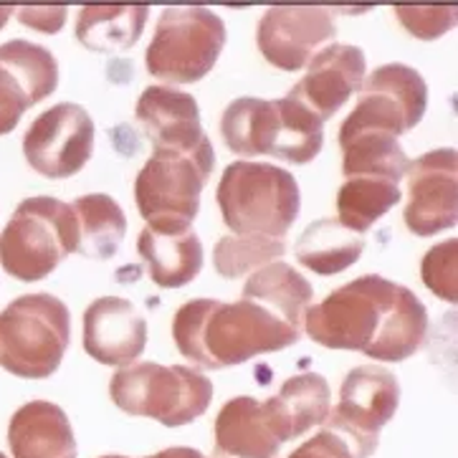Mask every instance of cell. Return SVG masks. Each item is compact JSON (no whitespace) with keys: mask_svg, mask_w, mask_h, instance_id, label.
Masks as SVG:
<instances>
[{"mask_svg":"<svg viewBox=\"0 0 458 458\" xmlns=\"http://www.w3.org/2000/svg\"><path fill=\"white\" fill-rule=\"evenodd\" d=\"M109 395L124 413L178 428L210 408L213 385L203 372L188 365L167 368L157 362H137L114 372L109 380Z\"/></svg>","mask_w":458,"mask_h":458,"instance_id":"cell-8","label":"cell"},{"mask_svg":"<svg viewBox=\"0 0 458 458\" xmlns=\"http://www.w3.org/2000/svg\"><path fill=\"white\" fill-rule=\"evenodd\" d=\"M148 347V322L132 301L104 296L84 311V350L109 368H127Z\"/></svg>","mask_w":458,"mask_h":458,"instance_id":"cell-17","label":"cell"},{"mask_svg":"<svg viewBox=\"0 0 458 458\" xmlns=\"http://www.w3.org/2000/svg\"><path fill=\"white\" fill-rule=\"evenodd\" d=\"M72 340L69 307L54 294H26L0 311V368L44 380L59 369Z\"/></svg>","mask_w":458,"mask_h":458,"instance_id":"cell-6","label":"cell"},{"mask_svg":"<svg viewBox=\"0 0 458 458\" xmlns=\"http://www.w3.org/2000/svg\"><path fill=\"white\" fill-rule=\"evenodd\" d=\"M0 458H8V456H5V454H0Z\"/></svg>","mask_w":458,"mask_h":458,"instance_id":"cell-37","label":"cell"},{"mask_svg":"<svg viewBox=\"0 0 458 458\" xmlns=\"http://www.w3.org/2000/svg\"><path fill=\"white\" fill-rule=\"evenodd\" d=\"M304 329L329 350L365 352L377 362H403L426 340L428 311L408 286L368 274L310 307Z\"/></svg>","mask_w":458,"mask_h":458,"instance_id":"cell-1","label":"cell"},{"mask_svg":"<svg viewBox=\"0 0 458 458\" xmlns=\"http://www.w3.org/2000/svg\"><path fill=\"white\" fill-rule=\"evenodd\" d=\"M145 5H87L76 18V41L99 54L132 48L148 23Z\"/></svg>","mask_w":458,"mask_h":458,"instance_id":"cell-22","label":"cell"},{"mask_svg":"<svg viewBox=\"0 0 458 458\" xmlns=\"http://www.w3.org/2000/svg\"><path fill=\"white\" fill-rule=\"evenodd\" d=\"M18 15H21V23H26L30 29L56 33L66 21V8H21Z\"/></svg>","mask_w":458,"mask_h":458,"instance_id":"cell-33","label":"cell"},{"mask_svg":"<svg viewBox=\"0 0 458 458\" xmlns=\"http://www.w3.org/2000/svg\"><path fill=\"white\" fill-rule=\"evenodd\" d=\"M221 132L238 157H279L286 163H311L325 145V124L289 97H241L223 112Z\"/></svg>","mask_w":458,"mask_h":458,"instance_id":"cell-3","label":"cell"},{"mask_svg":"<svg viewBox=\"0 0 458 458\" xmlns=\"http://www.w3.org/2000/svg\"><path fill=\"white\" fill-rule=\"evenodd\" d=\"M213 145L195 149H152L134 180V203L148 228L160 233L188 231L200 208V192L213 173Z\"/></svg>","mask_w":458,"mask_h":458,"instance_id":"cell-5","label":"cell"},{"mask_svg":"<svg viewBox=\"0 0 458 458\" xmlns=\"http://www.w3.org/2000/svg\"><path fill=\"white\" fill-rule=\"evenodd\" d=\"M329 383L317 372L294 375L284 383L276 403L292 428V438H299L314 426L325 423L329 415Z\"/></svg>","mask_w":458,"mask_h":458,"instance_id":"cell-28","label":"cell"},{"mask_svg":"<svg viewBox=\"0 0 458 458\" xmlns=\"http://www.w3.org/2000/svg\"><path fill=\"white\" fill-rule=\"evenodd\" d=\"M137 122L145 127L152 149H195L210 142L200 124L195 97L173 87H149L137 102Z\"/></svg>","mask_w":458,"mask_h":458,"instance_id":"cell-18","label":"cell"},{"mask_svg":"<svg viewBox=\"0 0 458 458\" xmlns=\"http://www.w3.org/2000/svg\"><path fill=\"white\" fill-rule=\"evenodd\" d=\"M301 337V329L251 299H192L173 317V340L185 360L203 369H223L253 357L279 352Z\"/></svg>","mask_w":458,"mask_h":458,"instance_id":"cell-2","label":"cell"},{"mask_svg":"<svg viewBox=\"0 0 458 458\" xmlns=\"http://www.w3.org/2000/svg\"><path fill=\"white\" fill-rule=\"evenodd\" d=\"M225 23L208 8H167L148 46V72L167 84H192L216 66Z\"/></svg>","mask_w":458,"mask_h":458,"instance_id":"cell-9","label":"cell"},{"mask_svg":"<svg viewBox=\"0 0 458 458\" xmlns=\"http://www.w3.org/2000/svg\"><path fill=\"white\" fill-rule=\"evenodd\" d=\"M398 203V182L385 178H350L337 192V221L362 236Z\"/></svg>","mask_w":458,"mask_h":458,"instance_id":"cell-27","label":"cell"},{"mask_svg":"<svg viewBox=\"0 0 458 458\" xmlns=\"http://www.w3.org/2000/svg\"><path fill=\"white\" fill-rule=\"evenodd\" d=\"M400 403L398 377L380 365H362L347 372L340 403L327 415L325 428L347 441L355 458H369L380 430L393 420Z\"/></svg>","mask_w":458,"mask_h":458,"instance_id":"cell-11","label":"cell"},{"mask_svg":"<svg viewBox=\"0 0 458 458\" xmlns=\"http://www.w3.org/2000/svg\"><path fill=\"white\" fill-rule=\"evenodd\" d=\"M458 241L448 238L444 243L433 246L420 264V274L430 292L436 296H441L444 301H456V261H458Z\"/></svg>","mask_w":458,"mask_h":458,"instance_id":"cell-30","label":"cell"},{"mask_svg":"<svg viewBox=\"0 0 458 458\" xmlns=\"http://www.w3.org/2000/svg\"><path fill=\"white\" fill-rule=\"evenodd\" d=\"M335 36H337L335 18L327 8L279 5V8H268L264 13L256 41L271 66L281 72H299Z\"/></svg>","mask_w":458,"mask_h":458,"instance_id":"cell-14","label":"cell"},{"mask_svg":"<svg viewBox=\"0 0 458 458\" xmlns=\"http://www.w3.org/2000/svg\"><path fill=\"white\" fill-rule=\"evenodd\" d=\"M13 458H76V436L56 403L33 400L18 408L8 423Z\"/></svg>","mask_w":458,"mask_h":458,"instance_id":"cell-19","label":"cell"},{"mask_svg":"<svg viewBox=\"0 0 458 458\" xmlns=\"http://www.w3.org/2000/svg\"><path fill=\"white\" fill-rule=\"evenodd\" d=\"M357 106L342 122L340 134L380 132L390 137L411 132L426 114L428 84L405 64H385L360 84Z\"/></svg>","mask_w":458,"mask_h":458,"instance_id":"cell-10","label":"cell"},{"mask_svg":"<svg viewBox=\"0 0 458 458\" xmlns=\"http://www.w3.org/2000/svg\"><path fill=\"white\" fill-rule=\"evenodd\" d=\"M137 251L148 264L152 281L165 289L191 284L203 268V243L192 228L178 233H160L145 228L137 241Z\"/></svg>","mask_w":458,"mask_h":458,"instance_id":"cell-20","label":"cell"},{"mask_svg":"<svg viewBox=\"0 0 458 458\" xmlns=\"http://www.w3.org/2000/svg\"><path fill=\"white\" fill-rule=\"evenodd\" d=\"M0 72L13 79L30 106L44 102L59 87V64L54 54L44 46L21 38L0 46Z\"/></svg>","mask_w":458,"mask_h":458,"instance_id":"cell-26","label":"cell"},{"mask_svg":"<svg viewBox=\"0 0 458 458\" xmlns=\"http://www.w3.org/2000/svg\"><path fill=\"white\" fill-rule=\"evenodd\" d=\"M398 21L415 38L433 41L456 23V8H395Z\"/></svg>","mask_w":458,"mask_h":458,"instance_id":"cell-31","label":"cell"},{"mask_svg":"<svg viewBox=\"0 0 458 458\" xmlns=\"http://www.w3.org/2000/svg\"><path fill=\"white\" fill-rule=\"evenodd\" d=\"M102 458H127V456H102Z\"/></svg>","mask_w":458,"mask_h":458,"instance_id":"cell-36","label":"cell"},{"mask_svg":"<svg viewBox=\"0 0 458 458\" xmlns=\"http://www.w3.org/2000/svg\"><path fill=\"white\" fill-rule=\"evenodd\" d=\"M286 253L284 238L223 236L213 251V267L225 279H241L251 271L274 264Z\"/></svg>","mask_w":458,"mask_h":458,"instance_id":"cell-29","label":"cell"},{"mask_svg":"<svg viewBox=\"0 0 458 458\" xmlns=\"http://www.w3.org/2000/svg\"><path fill=\"white\" fill-rule=\"evenodd\" d=\"M365 69L368 64L362 48L350 44H329L310 61L307 76L286 97L301 104L325 124L360 89Z\"/></svg>","mask_w":458,"mask_h":458,"instance_id":"cell-16","label":"cell"},{"mask_svg":"<svg viewBox=\"0 0 458 458\" xmlns=\"http://www.w3.org/2000/svg\"><path fill=\"white\" fill-rule=\"evenodd\" d=\"M365 241L360 233L342 225L337 218L310 223L296 241V261L314 274L332 276L350 268L362 256Z\"/></svg>","mask_w":458,"mask_h":458,"instance_id":"cell-23","label":"cell"},{"mask_svg":"<svg viewBox=\"0 0 458 458\" xmlns=\"http://www.w3.org/2000/svg\"><path fill=\"white\" fill-rule=\"evenodd\" d=\"M314 292L311 284L294 267L274 261L268 267L253 271L251 279L243 286V299H251L264 310L276 314L281 322L294 329H301L304 314L310 310Z\"/></svg>","mask_w":458,"mask_h":458,"instance_id":"cell-21","label":"cell"},{"mask_svg":"<svg viewBox=\"0 0 458 458\" xmlns=\"http://www.w3.org/2000/svg\"><path fill=\"white\" fill-rule=\"evenodd\" d=\"M342 148V173L347 178H385L398 182L405 178L408 155L398 137L380 132L337 134Z\"/></svg>","mask_w":458,"mask_h":458,"instance_id":"cell-24","label":"cell"},{"mask_svg":"<svg viewBox=\"0 0 458 458\" xmlns=\"http://www.w3.org/2000/svg\"><path fill=\"white\" fill-rule=\"evenodd\" d=\"M405 225L415 236H436L456 225V149H430L408 163Z\"/></svg>","mask_w":458,"mask_h":458,"instance_id":"cell-15","label":"cell"},{"mask_svg":"<svg viewBox=\"0 0 458 458\" xmlns=\"http://www.w3.org/2000/svg\"><path fill=\"white\" fill-rule=\"evenodd\" d=\"M72 208L79 221V251L99 261L112 259L127 233V218L117 200L104 192H91Z\"/></svg>","mask_w":458,"mask_h":458,"instance_id":"cell-25","label":"cell"},{"mask_svg":"<svg viewBox=\"0 0 458 458\" xmlns=\"http://www.w3.org/2000/svg\"><path fill=\"white\" fill-rule=\"evenodd\" d=\"M74 251H79L74 208L51 195L23 200L0 233V264L5 274L26 284L46 279Z\"/></svg>","mask_w":458,"mask_h":458,"instance_id":"cell-7","label":"cell"},{"mask_svg":"<svg viewBox=\"0 0 458 458\" xmlns=\"http://www.w3.org/2000/svg\"><path fill=\"white\" fill-rule=\"evenodd\" d=\"M145 458H208L203 456L200 451H195V448H185V445H178V448H165L160 454H152V456Z\"/></svg>","mask_w":458,"mask_h":458,"instance_id":"cell-34","label":"cell"},{"mask_svg":"<svg viewBox=\"0 0 458 458\" xmlns=\"http://www.w3.org/2000/svg\"><path fill=\"white\" fill-rule=\"evenodd\" d=\"M213 458H279L281 445L294 441L276 395L259 400L233 398L221 408L213 426Z\"/></svg>","mask_w":458,"mask_h":458,"instance_id":"cell-13","label":"cell"},{"mask_svg":"<svg viewBox=\"0 0 458 458\" xmlns=\"http://www.w3.org/2000/svg\"><path fill=\"white\" fill-rule=\"evenodd\" d=\"M286 458H355V454L344 438H340L335 430L325 428L311 436L307 444L294 448Z\"/></svg>","mask_w":458,"mask_h":458,"instance_id":"cell-32","label":"cell"},{"mask_svg":"<svg viewBox=\"0 0 458 458\" xmlns=\"http://www.w3.org/2000/svg\"><path fill=\"white\" fill-rule=\"evenodd\" d=\"M13 15V8H0V29L8 23V18Z\"/></svg>","mask_w":458,"mask_h":458,"instance_id":"cell-35","label":"cell"},{"mask_svg":"<svg viewBox=\"0 0 458 458\" xmlns=\"http://www.w3.org/2000/svg\"><path fill=\"white\" fill-rule=\"evenodd\" d=\"M216 200L236 236L284 238L301 210V192L292 173L249 160L225 167Z\"/></svg>","mask_w":458,"mask_h":458,"instance_id":"cell-4","label":"cell"},{"mask_svg":"<svg viewBox=\"0 0 458 458\" xmlns=\"http://www.w3.org/2000/svg\"><path fill=\"white\" fill-rule=\"evenodd\" d=\"M94 122L84 106L56 104L33 119L23 137V155L29 165L48 180L76 175L91 160Z\"/></svg>","mask_w":458,"mask_h":458,"instance_id":"cell-12","label":"cell"}]
</instances>
